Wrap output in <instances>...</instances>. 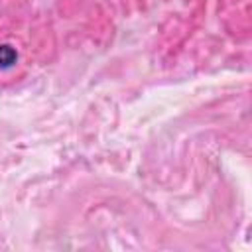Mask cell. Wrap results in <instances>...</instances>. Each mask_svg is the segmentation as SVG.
Returning <instances> with one entry per match:
<instances>
[{
	"instance_id": "obj_1",
	"label": "cell",
	"mask_w": 252,
	"mask_h": 252,
	"mask_svg": "<svg viewBox=\"0 0 252 252\" xmlns=\"http://www.w3.org/2000/svg\"><path fill=\"white\" fill-rule=\"evenodd\" d=\"M16 51L10 45H0V65L2 67H10L16 63Z\"/></svg>"
}]
</instances>
